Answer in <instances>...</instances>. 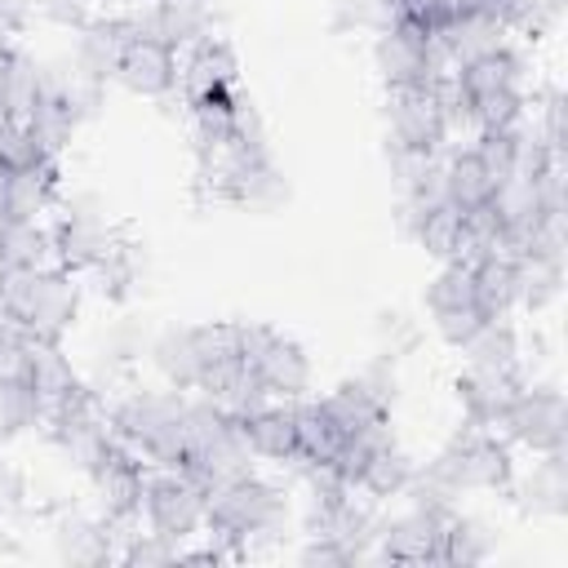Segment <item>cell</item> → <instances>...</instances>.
<instances>
[{"instance_id":"obj_1","label":"cell","mask_w":568,"mask_h":568,"mask_svg":"<svg viewBox=\"0 0 568 568\" xmlns=\"http://www.w3.org/2000/svg\"><path fill=\"white\" fill-rule=\"evenodd\" d=\"M293 519V493L280 475L248 466L235 479L217 484L209 493V528L217 541L235 550V559H248L257 541H280Z\"/></svg>"},{"instance_id":"obj_2","label":"cell","mask_w":568,"mask_h":568,"mask_svg":"<svg viewBox=\"0 0 568 568\" xmlns=\"http://www.w3.org/2000/svg\"><path fill=\"white\" fill-rule=\"evenodd\" d=\"M186 408L191 390L173 386H124L111 404V435L142 462V466H182L186 457Z\"/></svg>"},{"instance_id":"obj_3","label":"cell","mask_w":568,"mask_h":568,"mask_svg":"<svg viewBox=\"0 0 568 568\" xmlns=\"http://www.w3.org/2000/svg\"><path fill=\"white\" fill-rule=\"evenodd\" d=\"M0 306L4 315L36 342H62L84 306V284L75 271L49 262L31 271H9L0 280Z\"/></svg>"},{"instance_id":"obj_4","label":"cell","mask_w":568,"mask_h":568,"mask_svg":"<svg viewBox=\"0 0 568 568\" xmlns=\"http://www.w3.org/2000/svg\"><path fill=\"white\" fill-rule=\"evenodd\" d=\"M133 519L173 541H195L209 528V488L182 466H146Z\"/></svg>"},{"instance_id":"obj_5","label":"cell","mask_w":568,"mask_h":568,"mask_svg":"<svg viewBox=\"0 0 568 568\" xmlns=\"http://www.w3.org/2000/svg\"><path fill=\"white\" fill-rule=\"evenodd\" d=\"M373 71L386 84V93H404V89H435L444 84L453 71L439 58L435 40L426 27L395 18L382 31H373Z\"/></svg>"},{"instance_id":"obj_6","label":"cell","mask_w":568,"mask_h":568,"mask_svg":"<svg viewBox=\"0 0 568 568\" xmlns=\"http://www.w3.org/2000/svg\"><path fill=\"white\" fill-rule=\"evenodd\" d=\"M49 231H53V262L84 275L93 262H102L124 235L120 226L106 217V209L84 195V191H58L53 209H49Z\"/></svg>"},{"instance_id":"obj_7","label":"cell","mask_w":568,"mask_h":568,"mask_svg":"<svg viewBox=\"0 0 568 568\" xmlns=\"http://www.w3.org/2000/svg\"><path fill=\"white\" fill-rule=\"evenodd\" d=\"M44 439L49 448L84 479L111 448H115V435H111V417H106V404L93 395V390H75L67 395L62 404H53L44 413Z\"/></svg>"},{"instance_id":"obj_8","label":"cell","mask_w":568,"mask_h":568,"mask_svg":"<svg viewBox=\"0 0 568 568\" xmlns=\"http://www.w3.org/2000/svg\"><path fill=\"white\" fill-rule=\"evenodd\" d=\"M235 342H240V359L244 368L271 390V399H302L311 395L315 382V364L306 355V346L271 324H235Z\"/></svg>"},{"instance_id":"obj_9","label":"cell","mask_w":568,"mask_h":568,"mask_svg":"<svg viewBox=\"0 0 568 568\" xmlns=\"http://www.w3.org/2000/svg\"><path fill=\"white\" fill-rule=\"evenodd\" d=\"M435 462L444 466V475L457 484L462 497H475V493H506L510 475H515V448L488 430V426H470L462 422L448 444L435 453Z\"/></svg>"},{"instance_id":"obj_10","label":"cell","mask_w":568,"mask_h":568,"mask_svg":"<svg viewBox=\"0 0 568 568\" xmlns=\"http://www.w3.org/2000/svg\"><path fill=\"white\" fill-rule=\"evenodd\" d=\"M497 435L524 453V457H537V453H564V439H568V408H564V395L555 382H524V390L515 395L510 413L501 417Z\"/></svg>"},{"instance_id":"obj_11","label":"cell","mask_w":568,"mask_h":568,"mask_svg":"<svg viewBox=\"0 0 568 568\" xmlns=\"http://www.w3.org/2000/svg\"><path fill=\"white\" fill-rule=\"evenodd\" d=\"M426 315L435 324V333L448 342V346H466L470 333L479 324H488L493 315L484 311L479 302V288H475V271L466 257H448L435 266L430 284H426Z\"/></svg>"},{"instance_id":"obj_12","label":"cell","mask_w":568,"mask_h":568,"mask_svg":"<svg viewBox=\"0 0 568 568\" xmlns=\"http://www.w3.org/2000/svg\"><path fill=\"white\" fill-rule=\"evenodd\" d=\"M178 98L186 102V111L231 106L235 98H244L240 93V62L222 36L178 53Z\"/></svg>"},{"instance_id":"obj_13","label":"cell","mask_w":568,"mask_h":568,"mask_svg":"<svg viewBox=\"0 0 568 568\" xmlns=\"http://www.w3.org/2000/svg\"><path fill=\"white\" fill-rule=\"evenodd\" d=\"M382 120H386V151H422V155L448 151V124H444L435 89L386 93Z\"/></svg>"},{"instance_id":"obj_14","label":"cell","mask_w":568,"mask_h":568,"mask_svg":"<svg viewBox=\"0 0 568 568\" xmlns=\"http://www.w3.org/2000/svg\"><path fill=\"white\" fill-rule=\"evenodd\" d=\"M133 44V31H129V13L124 4L120 9H93V18L84 27L71 31V49H67V62L80 80H93V84H111L115 80V67L124 58V49Z\"/></svg>"},{"instance_id":"obj_15","label":"cell","mask_w":568,"mask_h":568,"mask_svg":"<svg viewBox=\"0 0 568 568\" xmlns=\"http://www.w3.org/2000/svg\"><path fill=\"white\" fill-rule=\"evenodd\" d=\"M448 515H430L417 506H399L377 515L373 524V541H377V559H395V564H422V559H439V537H444Z\"/></svg>"},{"instance_id":"obj_16","label":"cell","mask_w":568,"mask_h":568,"mask_svg":"<svg viewBox=\"0 0 568 568\" xmlns=\"http://www.w3.org/2000/svg\"><path fill=\"white\" fill-rule=\"evenodd\" d=\"M524 382H528V373H506V368H475V364H466V368L457 373L462 422L497 430L501 417L510 413L515 395L524 390Z\"/></svg>"},{"instance_id":"obj_17","label":"cell","mask_w":568,"mask_h":568,"mask_svg":"<svg viewBox=\"0 0 568 568\" xmlns=\"http://www.w3.org/2000/svg\"><path fill=\"white\" fill-rule=\"evenodd\" d=\"M515 506L528 519H559L568 506V475H564V453H537L528 462H515V475L506 484Z\"/></svg>"},{"instance_id":"obj_18","label":"cell","mask_w":568,"mask_h":568,"mask_svg":"<svg viewBox=\"0 0 568 568\" xmlns=\"http://www.w3.org/2000/svg\"><path fill=\"white\" fill-rule=\"evenodd\" d=\"M146 359L155 368V377L173 390H200L204 377V342H200V324H173L164 333H155L146 342Z\"/></svg>"},{"instance_id":"obj_19","label":"cell","mask_w":568,"mask_h":568,"mask_svg":"<svg viewBox=\"0 0 568 568\" xmlns=\"http://www.w3.org/2000/svg\"><path fill=\"white\" fill-rule=\"evenodd\" d=\"M115 84L133 98L164 102L178 93V53L164 44H151V40H133L115 67Z\"/></svg>"},{"instance_id":"obj_20","label":"cell","mask_w":568,"mask_h":568,"mask_svg":"<svg viewBox=\"0 0 568 568\" xmlns=\"http://www.w3.org/2000/svg\"><path fill=\"white\" fill-rule=\"evenodd\" d=\"M506 36H515V31H506L497 18L475 13V9H457V13H448L439 27H430V40H435L439 58L448 62V71H457L462 62H470V58L497 49Z\"/></svg>"},{"instance_id":"obj_21","label":"cell","mask_w":568,"mask_h":568,"mask_svg":"<svg viewBox=\"0 0 568 568\" xmlns=\"http://www.w3.org/2000/svg\"><path fill=\"white\" fill-rule=\"evenodd\" d=\"M58 191H62L58 169L49 164H27V169L0 164V217L9 222H44Z\"/></svg>"},{"instance_id":"obj_22","label":"cell","mask_w":568,"mask_h":568,"mask_svg":"<svg viewBox=\"0 0 568 568\" xmlns=\"http://www.w3.org/2000/svg\"><path fill=\"white\" fill-rule=\"evenodd\" d=\"M493 191H497V173L475 151V142H453L444 151V195H448V204L457 213H470V209L488 204Z\"/></svg>"},{"instance_id":"obj_23","label":"cell","mask_w":568,"mask_h":568,"mask_svg":"<svg viewBox=\"0 0 568 568\" xmlns=\"http://www.w3.org/2000/svg\"><path fill=\"white\" fill-rule=\"evenodd\" d=\"M253 462L280 470L284 462L297 457V422H293V399H271L262 413H253L248 422H240Z\"/></svg>"},{"instance_id":"obj_24","label":"cell","mask_w":568,"mask_h":568,"mask_svg":"<svg viewBox=\"0 0 568 568\" xmlns=\"http://www.w3.org/2000/svg\"><path fill=\"white\" fill-rule=\"evenodd\" d=\"M18 373L36 386V395L49 408L80 390V368L71 364V355L62 351V342H36V337H27L22 359H18Z\"/></svg>"},{"instance_id":"obj_25","label":"cell","mask_w":568,"mask_h":568,"mask_svg":"<svg viewBox=\"0 0 568 568\" xmlns=\"http://www.w3.org/2000/svg\"><path fill=\"white\" fill-rule=\"evenodd\" d=\"M413 466H417V462H413L395 439H386V444H377V448L359 462L351 488L364 493L373 506H382V501H399L404 488H408V479H413Z\"/></svg>"},{"instance_id":"obj_26","label":"cell","mask_w":568,"mask_h":568,"mask_svg":"<svg viewBox=\"0 0 568 568\" xmlns=\"http://www.w3.org/2000/svg\"><path fill=\"white\" fill-rule=\"evenodd\" d=\"M462 355L475 368H506V373H524L528 368V346H524V333H519L515 315L479 324L470 333V342L462 346Z\"/></svg>"},{"instance_id":"obj_27","label":"cell","mask_w":568,"mask_h":568,"mask_svg":"<svg viewBox=\"0 0 568 568\" xmlns=\"http://www.w3.org/2000/svg\"><path fill=\"white\" fill-rule=\"evenodd\" d=\"M84 297H102V302H129L138 288H142V257H138V244L120 240L102 262H93L84 275Z\"/></svg>"},{"instance_id":"obj_28","label":"cell","mask_w":568,"mask_h":568,"mask_svg":"<svg viewBox=\"0 0 568 568\" xmlns=\"http://www.w3.org/2000/svg\"><path fill=\"white\" fill-rule=\"evenodd\" d=\"M44 413H49V404L36 395V386L18 368L0 373V439H22V435L40 430Z\"/></svg>"},{"instance_id":"obj_29","label":"cell","mask_w":568,"mask_h":568,"mask_svg":"<svg viewBox=\"0 0 568 568\" xmlns=\"http://www.w3.org/2000/svg\"><path fill=\"white\" fill-rule=\"evenodd\" d=\"M0 262H4V275H9V271L49 266V262H53V231H49V217H44V222H9V217H0Z\"/></svg>"},{"instance_id":"obj_30","label":"cell","mask_w":568,"mask_h":568,"mask_svg":"<svg viewBox=\"0 0 568 568\" xmlns=\"http://www.w3.org/2000/svg\"><path fill=\"white\" fill-rule=\"evenodd\" d=\"M22 124H27V133L36 138V146H40L53 164L67 155L71 138L80 133L75 115H71V111H67V102H62V89H58V93H49V98H40V102L22 115Z\"/></svg>"},{"instance_id":"obj_31","label":"cell","mask_w":568,"mask_h":568,"mask_svg":"<svg viewBox=\"0 0 568 568\" xmlns=\"http://www.w3.org/2000/svg\"><path fill=\"white\" fill-rule=\"evenodd\" d=\"M395 18H399L395 0H333V22L342 31H368L373 36Z\"/></svg>"},{"instance_id":"obj_32","label":"cell","mask_w":568,"mask_h":568,"mask_svg":"<svg viewBox=\"0 0 568 568\" xmlns=\"http://www.w3.org/2000/svg\"><path fill=\"white\" fill-rule=\"evenodd\" d=\"M27 506H31V484H27V475L0 453V528H9L13 519H22Z\"/></svg>"},{"instance_id":"obj_33","label":"cell","mask_w":568,"mask_h":568,"mask_svg":"<svg viewBox=\"0 0 568 568\" xmlns=\"http://www.w3.org/2000/svg\"><path fill=\"white\" fill-rule=\"evenodd\" d=\"M93 9H98L93 0H31V18H40V22L58 27V31L84 27L93 18Z\"/></svg>"},{"instance_id":"obj_34","label":"cell","mask_w":568,"mask_h":568,"mask_svg":"<svg viewBox=\"0 0 568 568\" xmlns=\"http://www.w3.org/2000/svg\"><path fill=\"white\" fill-rule=\"evenodd\" d=\"M377 333H382V355L386 359H399L404 351H413L417 346V324L408 320V315H382V324H377Z\"/></svg>"},{"instance_id":"obj_35","label":"cell","mask_w":568,"mask_h":568,"mask_svg":"<svg viewBox=\"0 0 568 568\" xmlns=\"http://www.w3.org/2000/svg\"><path fill=\"white\" fill-rule=\"evenodd\" d=\"M22 346H27V333L4 315V306H0V373H9V368H18V359H22Z\"/></svg>"},{"instance_id":"obj_36","label":"cell","mask_w":568,"mask_h":568,"mask_svg":"<svg viewBox=\"0 0 568 568\" xmlns=\"http://www.w3.org/2000/svg\"><path fill=\"white\" fill-rule=\"evenodd\" d=\"M31 18V0H0V36H18Z\"/></svg>"},{"instance_id":"obj_37","label":"cell","mask_w":568,"mask_h":568,"mask_svg":"<svg viewBox=\"0 0 568 568\" xmlns=\"http://www.w3.org/2000/svg\"><path fill=\"white\" fill-rule=\"evenodd\" d=\"M0 280H4V262H0Z\"/></svg>"}]
</instances>
